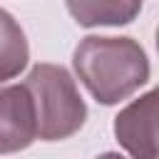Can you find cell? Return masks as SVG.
I'll return each mask as SVG.
<instances>
[{
  "label": "cell",
  "mask_w": 159,
  "mask_h": 159,
  "mask_svg": "<svg viewBox=\"0 0 159 159\" xmlns=\"http://www.w3.org/2000/svg\"><path fill=\"white\" fill-rule=\"evenodd\" d=\"M72 67L82 87L104 107L137 94L152 75L149 57L134 37L87 35L72 52Z\"/></svg>",
  "instance_id": "obj_1"
},
{
  "label": "cell",
  "mask_w": 159,
  "mask_h": 159,
  "mask_svg": "<svg viewBox=\"0 0 159 159\" xmlns=\"http://www.w3.org/2000/svg\"><path fill=\"white\" fill-rule=\"evenodd\" d=\"M22 84L32 97L37 139L42 142L70 139L84 127L87 104L70 70L52 62H37L27 72Z\"/></svg>",
  "instance_id": "obj_2"
},
{
  "label": "cell",
  "mask_w": 159,
  "mask_h": 159,
  "mask_svg": "<svg viewBox=\"0 0 159 159\" xmlns=\"http://www.w3.org/2000/svg\"><path fill=\"white\" fill-rule=\"evenodd\" d=\"M157 114H159L157 89H149V92L139 94L137 99H132L127 107H122L114 117V124H112L117 144L132 157L154 159L159 152V147H157Z\"/></svg>",
  "instance_id": "obj_3"
},
{
  "label": "cell",
  "mask_w": 159,
  "mask_h": 159,
  "mask_svg": "<svg viewBox=\"0 0 159 159\" xmlns=\"http://www.w3.org/2000/svg\"><path fill=\"white\" fill-rule=\"evenodd\" d=\"M37 139V119L27 87L5 84L0 87V154L27 149Z\"/></svg>",
  "instance_id": "obj_4"
},
{
  "label": "cell",
  "mask_w": 159,
  "mask_h": 159,
  "mask_svg": "<svg viewBox=\"0 0 159 159\" xmlns=\"http://www.w3.org/2000/svg\"><path fill=\"white\" fill-rule=\"evenodd\" d=\"M80 27H119L139 17L144 0H65Z\"/></svg>",
  "instance_id": "obj_5"
},
{
  "label": "cell",
  "mask_w": 159,
  "mask_h": 159,
  "mask_svg": "<svg viewBox=\"0 0 159 159\" xmlns=\"http://www.w3.org/2000/svg\"><path fill=\"white\" fill-rule=\"evenodd\" d=\"M30 62V42L22 25L0 7V84L15 80Z\"/></svg>",
  "instance_id": "obj_6"
}]
</instances>
